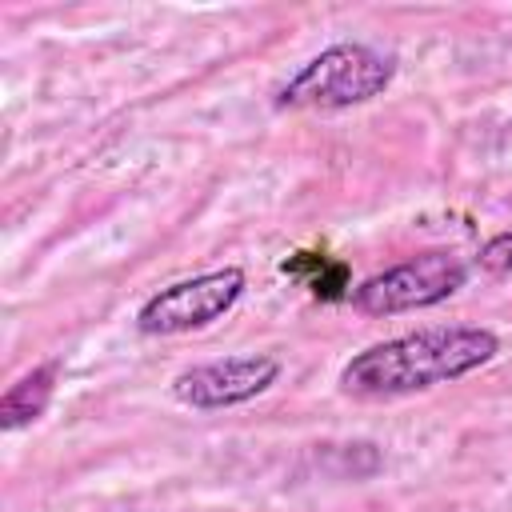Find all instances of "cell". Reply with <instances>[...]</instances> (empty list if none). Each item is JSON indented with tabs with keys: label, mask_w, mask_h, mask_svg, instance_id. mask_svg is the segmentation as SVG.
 <instances>
[{
	"label": "cell",
	"mask_w": 512,
	"mask_h": 512,
	"mask_svg": "<svg viewBox=\"0 0 512 512\" xmlns=\"http://www.w3.org/2000/svg\"><path fill=\"white\" fill-rule=\"evenodd\" d=\"M56 372H60V360H48V364H36L32 372H24L16 384H8V392L0 396V428L4 432H16L44 416V408L52 404V392H56Z\"/></svg>",
	"instance_id": "obj_6"
},
{
	"label": "cell",
	"mask_w": 512,
	"mask_h": 512,
	"mask_svg": "<svg viewBox=\"0 0 512 512\" xmlns=\"http://www.w3.org/2000/svg\"><path fill=\"white\" fill-rule=\"evenodd\" d=\"M396 76V60L384 56L372 44H332L320 56H312L300 72L288 76V84L276 92V108H356L376 100Z\"/></svg>",
	"instance_id": "obj_2"
},
{
	"label": "cell",
	"mask_w": 512,
	"mask_h": 512,
	"mask_svg": "<svg viewBox=\"0 0 512 512\" xmlns=\"http://www.w3.org/2000/svg\"><path fill=\"white\" fill-rule=\"evenodd\" d=\"M284 276H296L304 280V288L316 296V300H348L352 296V276H348V264L344 260H332L324 252H296L280 264Z\"/></svg>",
	"instance_id": "obj_7"
},
{
	"label": "cell",
	"mask_w": 512,
	"mask_h": 512,
	"mask_svg": "<svg viewBox=\"0 0 512 512\" xmlns=\"http://www.w3.org/2000/svg\"><path fill=\"white\" fill-rule=\"evenodd\" d=\"M464 284H468V264L452 252L432 248V252H420L412 260H400V264L368 276L364 284L352 288L348 300L364 316H396V312L444 304Z\"/></svg>",
	"instance_id": "obj_3"
},
{
	"label": "cell",
	"mask_w": 512,
	"mask_h": 512,
	"mask_svg": "<svg viewBox=\"0 0 512 512\" xmlns=\"http://www.w3.org/2000/svg\"><path fill=\"white\" fill-rule=\"evenodd\" d=\"M480 268L484 272H492V276H504V272H512V232H496V236H488L484 244H480Z\"/></svg>",
	"instance_id": "obj_8"
},
{
	"label": "cell",
	"mask_w": 512,
	"mask_h": 512,
	"mask_svg": "<svg viewBox=\"0 0 512 512\" xmlns=\"http://www.w3.org/2000/svg\"><path fill=\"white\" fill-rule=\"evenodd\" d=\"M240 296H244V268L224 264L152 292L136 312V328L144 336H184L228 316Z\"/></svg>",
	"instance_id": "obj_4"
},
{
	"label": "cell",
	"mask_w": 512,
	"mask_h": 512,
	"mask_svg": "<svg viewBox=\"0 0 512 512\" xmlns=\"http://www.w3.org/2000/svg\"><path fill=\"white\" fill-rule=\"evenodd\" d=\"M280 380V360L268 352H240V356H220L196 368H184L172 380V396L184 408L196 412H216V408H236L256 400Z\"/></svg>",
	"instance_id": "obj_5"
},
{
	"label": "cell",
	"mask_w": 512,
	"mask_h": 512,
	"mask_svg": "<svg viewBox=\"0 0 512 512\" xmlns=\"http://www.w3.org/2000/svg\"><path fill=\"white\" fill-rule=\"evenodd\" d=\"M496 352H500V336L480 324L416 328L356 352L340 372V388L360 400L412 396L484 368Z\"/></svg>",
	"instance_id": "obj_1"
}]
</instances>
